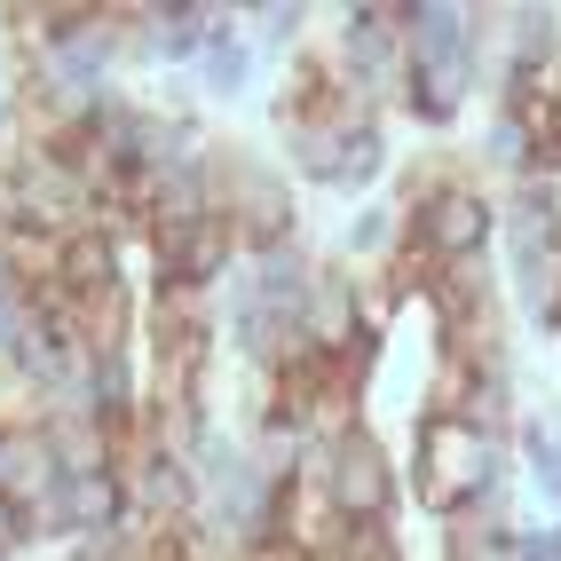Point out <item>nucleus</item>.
<instances>
[{"instance_id":"15","label":"nucleus","mask_w":561,"mask_h":561,"mask_svg":"<svg viewBox=\"0 0 561 561\" xmlns=\"http://www.w3.org/2000/svg\"><path fill=\"white\" fill-rule=\"evenodd\" d=\"M0 71H9V32H0Z\"/></svg>"},{"instance_id":"3","label":"nucleus","mask_w":561,"mask_h":561,"mask_svg":"<svg viewBox=\"0 0 561 561\" xmlns=\"http://www.w3.org/2000/svg\"><path fill=\"white\" fill-rule=\"evenodd\" d=\"M301 491L332 506V522H396L403 506V467L364 420L341 435H309L301 443Z\"/></svg>"},{"instance_id":"10","label":"nucleus","mask_w":561,"mask_h":561,"mask_svg":"<svg viewBox=\"0 0 561 561\" xmlns=\"http://www.w3.org/2000/svg\"><path fill=\"white\" fill-rule=\"evenodd\" d=\"M253 41H245V24L230 16V24H221L214 32V41L198 48V64H191V80H198V95H214V103H238L245 88H253Z\"/></svg>"},{"instance_id":"7","label":"nucleus","mask_w":561,"mask_h":561,"mask_svg":"<svg viewBox=\"0 0 561 561\" xmlns=\"http://www.w3.org/2000/svg\"><path fill=\"white\" fill-rule=\"evenodd\" d=\"M64 499V459L41 420H0V514L32 522Z\"/></svg>"},{"instance_id":"4","label":"nucleus","mask_w":561,"mask_h":561,"mask_svg":"<svg viewBox=\"0 0 561 561\" xmlns=\"http://www.w3.org/2000/svg\"><path fill=\"white\" fill-rule=\"evenodd\" d=\"M403 0H348V9H324V64L348 95H364L371 111H396L403 95Z\"/></svg>"},{"instance_id":"12","label":"nucleus","mask_w":561,"mask_h":561,"mask_svg":"<svg viewBox=\"0 0 561 561\" xmlns=\"http://www.w3.org/2000/svg\"><path fill=\"white\" fill-rule=\"evenodd\" d=\"M491 41H499L506 64L522 71V64H538V56L561 41V9H530V0H522V9H491Z\"/></svg>"},{"instance_id":"6","label":"nucleus","mask_w":561,"mask_h":561,"mask_svg":"<svg viewBox=\"0 0 561 561\" xmlns=\"http://www.w3.org/2000/svg\"><path fill=\"white\" fill-rule=\"evenodd\" d=\"M364 324H388L380 301H371V285H364V270L317 253V277H309V301H301V348L309 356H348V341Z\"/></svg>"},{"instance_id":"16","label":"nucleus","mask_w":561,"mask_h":561,"mask_svg":"<svg viewBox=\"0 0 561 561\" xmlns=\"http://www.w3.org/2000/svg\"><path fill=\"white\" fill-rule=\"evenodd\" d=\"M546 530H553V553H561V522H546Z\"/></svg>"},{"instance_id":"13","label":"nucleus","mask_w":561,"mask_h":561,"mask_svg":"<svg viewBox=\"0 0 561 561\" xmlns=\"http://www.w3.org/2000/svg\"><path fill=\"white\" fill-rule=\"evenodd\" d=\"M514 467H522V482H530V491L546 499V506H561V435L546 427V420H522L514 427Z\"/></svg>"},{"instance_id":"1","label":"nucleus","mask_w":561,"mask_h":561,"mask_svg":"<svg viewBox=\"0 0 561 561\" xmlns=\"http://www.w3.org/2000/svg\"><path fill=\"white\" fill-rule=\"evenodd\" d=\"M396 221L427 270H474L499 245V191L459 159H420L396 182Z\"/></svg>"},{"instance_id":"9","label":"nucleus","mask_w":561,"mask_h":561,"mask_svg":"<svg viewBox=\"0 0 561 561\" xmlns=\"http://www.w3.org/2000/svg\"><path fill=\"white\" fill-rule=\"evenodd\" d=\"M474 174L491 182V191H514V182L538 174V119L530 111H491V127L474 142Z\"/></svg>"},{"instance_id":"17","label":"nucleus","mask_w":561,"mask_h":561,"mask_svg":"<svg viewBox=\"0 0 561 561\" xmlns=\"http://www.w3.org/2000/svg\"><path fill=\"white\" fill-rule=\"evenodd\" d=\"M0 420H9V403H0Z\"/></svg>"},{"instance_id":"14","label":"nucleus","mask_w":561,"mask_h":561,"mask_svg":"<svg viewBox=\"0 0 561 561\" xmlns=\"http://www.w3.org/2000/svg\"><path fill=\"white\" fill-rule=\"evenodd\" d=\"M396 238H403L396 206H356V214L341 221V253H332V261H348V270H364V261H388V253H396Z\"/></svg>"},{"instance_id":"18","label":"nucleus","mask_w":561,"mask_h":561,"mask_svg":"<svg viewBox=\"0 0 561 561\" xmlns=\"http://www.w3.org/2000/svg\"><path fill=\"white\" fill-rule=\"evenodd\" d=\"M553 435H561V427H553Z\"/></svg>"},{"instance_id":"11","label":"nucleus","mask_w":561,"mask_h":561,"mask_svg":"<svg viewBox=\"0 0 561 561\" xmlns=\"http://www.w3.org/2000/svg\"><path fill=\"white\" fill-rule=\"evenodd\" d=\"M309 16L317 9H301V0H261V9H238L253 56H301L309 48Z\"/></svg>"},{"instance_id":"2","label":"nucleus","mask_w":561,"mask_h":561,"mask_svg":"<svg viewBox=\"0 0 561 561\" xmlns=\"http://www.w3.org/2000/svg\"><path fill=\"white\" fill-rule=\"evenodd\" d=\"M482 499H514V451L451 411H420L411 420V506L427 522H451Z\"/></svg>"},{"instance_id":"5","label":"nucleus","mask_w":561,"mask_h":561,"mask_svg":"<svg viewBox=\"0 0 561 561\" xmlns=\"http://www.w3.org/2000/svg\"><path fill=\"white\" fill-rule=\"evenodd\" d=\"M214 214L238 230V253H270L301 238V198H293L285 167L261 151H238V142L214 151Z\"/></svg>"},{"instance_id":"8","label":"nucleus","mask_w":561,"mask_h":561,"mask_svg":"<svg viewBox=\"0 0 561 561\" xmlns=\"http://www.w3.org/2000/svg\"><path fill=\"white\" fill-rule=\"evenodd\" d=\"M474 88H482V64L474 56H459V64H403L396 111H411V127H427V135H451L459 111L474 103Z\"/></svg>"}]
</instances>
